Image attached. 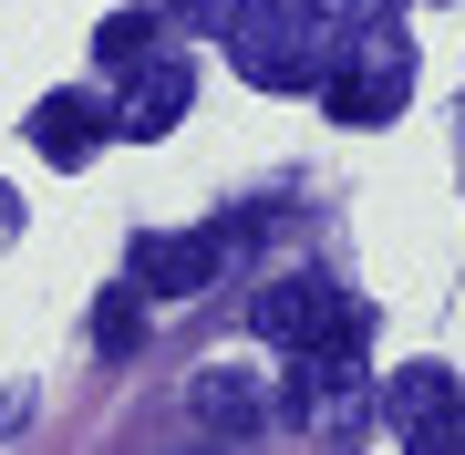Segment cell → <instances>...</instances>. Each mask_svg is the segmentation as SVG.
<instances>
[{"instance_id":"6da1fadb","label":"cell","mask_w":465,"mask_h":455,"mask_svg":"<svg viewBox=\"0 0 465 455\" xmlns=\"http://www.w3.org/2000/svg\"><path fill=\"white\" fill-rule=\"evenodd\" d=\"M403 94H414V42H403L393 21H362V32L341 42V63H321V104H331L341 124H393Z\"/></svg>"},{"instance_id":"7a4b0ae2","label":"cell","mask_w":465,"mask_h":455,"mask_svg":"<svg viewBox=\"0 0 465 455\" xmlns=\"http://www.w3.org/2000/svg\"><path fill=\"white\" fill-rule=\"evenodd\" d=\"M259 331L280 341V352H362V331H372V311L351 301L341 280H321V270H300V280H269V290H259Z\"/></svg>"},{"instance_id":"3957f363","label":"cell","mask_w":465,"mask_h":455,"mask_svg":"<svg viewBox=\"0 0 465 455\" xmlns=\"http://www.w3.org/2000/svg\"><path fill=\"white\" fill-rule=\"evenodd\" d=\"M259 238V218H217V228H197V238H176V228H145L124 249V280L145 290V301H186V290H207L217 270H228L238 249Z\"/></svg>"},{"instance_id":"277c9868","label":"cell","mask_w":465,"mask_h":455,"mask_svg":"<svg viewBox=\"0 0 465 455\" xmlns=\"http://www.w3.org/2000/svg\"><path fill=\"white\" fill-rule=\"evenodd\" d=\"M382 424L403 435V455H465V383L445 362H403L382 383Z\"/></svg>"},{"instance_id":"5b68a950","label":"cell","mask_w":465,"mask_h":455,"mask_svg":"<svg viewBox=\"0 0 465 455\" xmlns=\"http://www.w3.org/2000/svg\"><path fill=\"white\" fill-rule=\"evenodd\" d=\"M238 73H249L259 94H311L321 84V42H311V21H290V11H238Z\"/></svg>"},{"instance_id":"8992f818","label":"cell","mask_w":465,"mask_h":455,"mask_svg":"<svg viewBox=\"0 0 465 455\" xmlns=\"http://www.w3.org/2000/svg\"><path fill=\"white\" fill-rule=\"evenodd\" d=\"M186 104H197V73H186L176 52H145V63L124 73V104H114L104 124H114V135H134V145H155L166 124H186Z\"/></svg>"},{"instance_id":"52a82bcc","label":"cell","mask_w":465,"mask_h":455,"mask_svg":"<svg viewBox=\"0 0 465 455\" xmlns=\"http://www.w3.org/2000/svg\"><path fill=\"white\" fill-rule=\"evenodd\" d=\"M197 424H217V435H249V424H269L280 414V393H269V372H238V362H217V372H197Z\"/></svg>"},{"instance_id":"ba28073f","label":"cell","mask_w":465,"mask_h":455,"mask_svg":"<svg viewBox=\"0 0 465 455\" xmlns=\"http://www.w3.org/2000/svg\"><path fill=\"white\" fill-rule=\"evenodd\" d=\"M32 145L52 155V166H84V155L104 145V114H94V94H42V104H32Z\"/></svg>"},{"instance_id":"9c48e42d","label":"cell","mask_w":465,"mask_h":455,"mask_svg":"<svg viewBox=\"0 0 465 455\" xmlns=\"http://www.w3.org/2000/svg\"><path fill=\"white\" fill-rule=\"evenodd\" d=\"M145 52H155V11H114V21L94 32V63H104V73H134Z\"/></svg>"},{"instance_id":"30bf717a","label":"cell","mask_w":465,"mask_h":455,"mask_svg":"<svg viewBox=\"0 0 465 455\" xmlns=\"http://www.w3.org/2000/svg\"><path fill=\"white\" fill-rule=\"evenodd\" d=\"M94 341H104V352H134V341H145V290H104V301H94Z\"/></svg>"},{"instance_id":"8fae6325","label":"cell","mask_w":465,"mask_h":455,"mask_svg":"<svg viewBox=\"0 0 465 455\" xmlns=\"http://www.w3.org/2000/svg\"><path fill=\"white\" fill-rule=\"evenodd\" d=\"M186 21H197V32H238V11H249V0H176Z\"/></svg>"}]
</instances>
